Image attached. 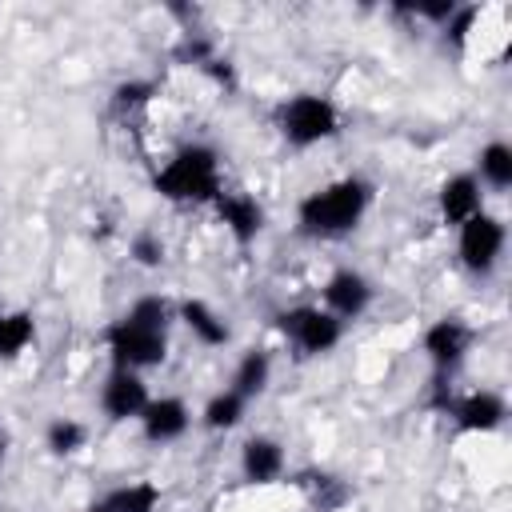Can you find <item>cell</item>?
I'll return each instance as SVG.
<instances>
[{"label":"cell","instance_id":"20","mask_svg":"<svg viewBox=\"0 0 512 512\" xmlns=\"http://www.w3.org/2000/svg\"><path fill=\"white\" fill-rule=\"evenodd\" d=\"M44 448L56 456V460H68L76 452L88 448V424L76 420V416H52L44 424Z\"/></svg>","mask_w":512,"mask_h":512},{"label":"cell","instance_id":"17","mask_svg":"<svg viewBox=\"0 0 512 512\" xmlns=\"http://www.w3.org/2000/svg\"><path fill=\"white\" fill-rule=\"evenodd\" d=\"M268 384H272V356H268L264 348H248V352L236 360L228 388H232V392H240V396L252 404L256 396H264V392H268Z\"/></svg>","mask_w":512,"mask_h":512},{"label":"cell","instance_id":"16","mask_svg":"<svg viewBox=\"0 0 512 512\" xmlns=\"http://www.w3.org/2000/svg\"><path fill=\"white\" fill-rule=\"evenodd\" d=\"M36 344V316L28 308H0V364L20 360Z\"/></svg>","mask_w":512,"mask_h":512},{"label":"cell","instance_id":"2","mask_svg":"<svg viewBox=\"0 0 512 512\" xmlns=\"http://www.w3.org/2000/svg\"><path fill=\"white\" fill-rule=\"evenodd\" d=\"M376 200V188L372 180L364 176H336L320 188H312L308 196H300L296 204V228L312 240H344L352 236L368 208Z\"/></svg>","mask_w":512,"mask_h":512},{"label":"cell","instance_id":"3","mask_svg":"<svg viewBox=\"0 0 512 512\" xmlns=\"http://www.w3.org/2000/svg\"><path fill=\"white\" fill-rule=\"evenodd\" d=\"M152 188L160 200L168 204H208L224 192V168H220V152L204 140H192V144H180L164 164L160 172L152 176Z\"/></svg>","mask_w":512,"mask_h":512},{"label":"cell","instance_id":"25","mask_svg":"<svg viewBox=\"0 0 512 512\" xmlns=\"http://www.w3.org/2000/svg\"><path fill=\"white\" fill-rule=\"evenodd\" d=\"M476 16H480L476 4H456V12H452L448 24H444V40H448L452 48H464L468 36H472V28H476Z\"/></svg>","mask_w":512,"mask_h":512},{"label":"cell","instance_id":"26","mask_svg":"<svg viewBox=\"0 0 512 512\" xmlns=\"http://www.w3.org/2000/svg\"><path fill=\"white\" fill-rule=\"evenodd\" d=\"M4 452H8V436L0 432V468H4Z\"/></svg>","mask_w":512,"mask_h":512},{"label":"cell","instance_id":"9","mask_svg":"<svg viewBox=\"0 0 512 512\" xmlns=\"http://www.w3.org/2000/svg\"><path fill=\"white\" fill-rule=\"evenodd\" d=\"M376 300V284L360 272V268H336L324 284H320V308L332 312L340 324L360 320Z\"/></svg>","mask_w":512,"mask_h":512},{"label":"cell","instance_id":"21","mask_svg":"<svg viewBox=\"0 0 512 512\" xmlns=\"http://www.w3.org/2000/svg\"><path fill=\"white\" fill-rule=\"evenodd\" d=\"M160 500H164V492H160L156 480H128V484L112 488L100 504H104L108 512H156Z\"/></svg>","mask_w":512,"mask_h":512},{"label":"cell","instance_id":"7","mask_svg":"<svg viewBox=\"0 0 512 512\" xmlns=\"http://www.w3.org/2000/svg\"><path fill=\"white\" fill-rule=\"evenodd\" d=\"M436 408L456 424V432H468V436H492L508 420V400L492 388H468L460 396L444 392L436 400Z\"/></svg>","mask_w":512,"mask_h":512},{"label":"cell","instance_id":"11","mask_svg":"<svg viewBox=\"0 0 512 512\" xmlns=\"http://www.w3.org/2000/svg\"><path fill=\"white\" fill-rule=\"evenodd\" d=\"M212 212L220 220V228L232 236L236 248H248L260 240L268 216H264V204L252 196V192H240V188H224L216 200H212Z\"/></svg>","mask_w":512,"mask_h":512},{"label":"cell","instance_id":"5","mask_svg":"<svg viewBox=\"0 0 512 512\" xmlns=\"http://www.w3.org/2000/svg\"><path fill=\"white\" fill-rule=\"evenodd\" d=\"M276 328L288 340V348H296V356H308V360L336 352L344 340V324L320 304H292L276 312Z\"/></svg>","mask_w":512,"mask_h":512},{"label":"cell","instance_id":"19","mask_svg":"<svg viewBox=\"0 0 512 512\" xmlns=\"http://www.w3.org/2000/svg\"><path fill=\"white\" fill-rule=\"evenodd\" d=\"M244 416H248V400H244L240 392H232V388L212 392V396L204 400V408H200V424H204L208 432H232V428L244 424Z\"/></svg>","mask_w":512,"mask_h":512},{"label":"cell","instance_id":"23","mask_svg":"<svg viewBox=\"0 0 512 512\" xmlns=\"http://www.w3.org/2000/svg\"><path fill=\"white\" fill-rule=\"evenodd\" d=\"M128 260L136 264V268H160L164 264V240L156 236V232H136L132 240H128Z\"/></svg>","mask_w":512,"mask_h":512},{"label":"cell","instance_id":"22","mask_svg":"<svg viewBox=\"0 0 512 512\" xmlns=\"http://www.w3.org/2000/svg\"><path fill=\"white\" fill-rule=\"evenodd\" d=\"M304 492L312 496V504L320 508V512H336L344 500H348V484L344 480H336V476H328V472H312L308 480H304Z\"/></svg>","mask_w":512,"mask_h":512},{"label":"cell","instance_id":"1","mask_svg":"<svg viewBox=\"0 0 512 512\" xmlns=\"http://www.w3.org/2000/svg\"><path fill=\"white\" fill-rule=\"evenodd\" d=\"M172 300L164 296H136L104 332V352L108 368H128V372H148L168 360V332H172Z\"/></svg>","mask_w":512,"mask_h":512},{"label":"cell","instance_id":"8","mask_svg":"<svg viewBox=\"0 0 512 512\" xmlns=\"http://www.w3.org/2000/svg\"><path fill=\"white\" fill-rule=\"evenodd\" d=\"M472 344H476V328L468 320H460V316H440L420 336V352L428 356L436 376H452L468 360Z\"/></svg>","mask_w":512,"mask_h":512},{"label":"cell","instance_id":"6","mask_svg":"<svg viewBox=\"0 0 512 512\" xmlns=\"http://www.w3.org/2000/svg\"><path fill=\"white\" fill-rule=\"evenodd\" d=\"M504 244H508V228L496 212H476L456 228V256L468 276H480V280L492 276L504 260Z\"/></svg>","mask_w":512,"mask_h":512},{"label":"cell","instance_id":"24","mask_svg":"<svg viewBox=\"0 0 512 512\" xmlns=\"http://www.w3.org/2000/svg\"><path fill=\"white\" fill-rule=\"evenodd\" d=\"M152 96H156V84H152V80H124V84H116L112 104H116L120 112H140V108L152 104Z\"/></svg>","mask_w":512,"mask_h":512},{"label":"cell","instance_id":"13","mask_svg":"<svg viewBox=\"0 0 512 512\" xmlns=\"http://www.w3.org/2000/svg\"><path fill=\"white\" fill-rule=\"evenodd\" d=\"M136 424L148 444H176L192 428V408L184 396H152Z\"/></svg>","mask_w":512,"mask_h":512},{"label":"cell","instance_id":"14","mask_svg":"<svg viewBox=\"0 0 512 512\" xmlns=\"http://www.w3.org/2000/svg\"><path fill=\"white\" fill-rule=\"evenodd\" d=\"M436 212L448 228H460L464 220H472L476 212H484V188L472 172H452L440 188H436Z\"/></svg>","mask_w":512,"mask_h":512},{"label":"cell","instance_id":"18","mask_svg":"<svg viewBox=\"0 0 512 512\" xmlns=\"http://www.w3.org/2000/svg\"><path fill=\"white\" fill-rule=\"evenodd\" d=\"M480 188H492V192H504L512 188V144L508 140H488L480 144L476 152V172Z\"/></svg>","mask_w":512,"mask_h":512},{"label":"cell","instance_id":"4","mask_svg":"<svg viewBox=\"0 0 512 512\" xmlns=\"http://www.w3.org/2000/svg\"><path fill=\"white\" fill-rule=\"evenodd\" d=\"M340 124L344 120H340L336 100H328L320 92H296V96L280 100V108H276V132L296 152L328 144L332 136H340Z\"/></svg>","mask_w":512,"mask_h":512},{"label":"cell","instance_id":"15","mask_svg":"<svg viewBox=\"0 0 512 512\" xmlns=\"http://www.w3.org/2000/svg\"><path fill=\"white\" fill-rule=\"evenodd\" d=\"M176 320L192 332V340L196 344H204V348H224V344H232V324L224 320V312L216 308V304H208V300H200V296H184L180 304H176Z\"/></svg>","mask_w":512,"mask_h":512},{"label":"cell","instance_id":"27","mask_svg":"<svg viewBox=\"0 0 512 512\" xmlns=\"http://www.w3.org/2000/svg\"><path fill=\"white\" fill-rule=\"evenodd\" d=\"M84 512H108V508H104V504H88Z\"/></svg>","mask_w":512,"mask_h":512},{"label":"cell","instance_id":"10","mask_svg":"<svg viewBox=\"0 0 512 512\" xmlns=\"http://www.w3.org/2000/svg\"><path fill=\"white\" fill-rule=\"evenodd\" d=\"M152 400L148 392V380L140 372H128V368H108L100 392H96V404L104 412L108 424H128V420H140L144 404Z\"/></svg>","mask_w":512,"mask_h":512},{"label":"cell","instance_id":"12","mask_svg":"<svg viewBox=\"0 0 512 512\" xmlns=\"http://www.w3.org/2000/svg\"><path fill=\"white\" fill-rule=\"evenodd\" d=\"M288 476V448L268 436V432H256L240 444V480L252 484V488H268L276 480Z\"/></svg>","mask_w":512,"mask_h":512}]
</instances>
